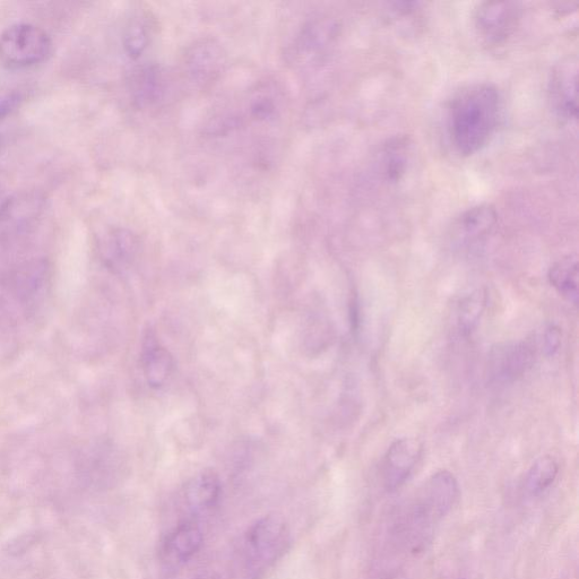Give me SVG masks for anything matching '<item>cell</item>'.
<instances>
[{"label": "cell", "mask_w": 579, "mask_h": 579, "mask_svg": "<svg viewBox=\"0 0 579 579\" xmlns=\"http://www.w3.org/2000/svg\"><path fill=\"white\" fill-rule=\"evenodd\" d=\"M577 72V64L568 60L558 66L550 83L552 106L556 114L569 123L578 118Z\"/></svg>", "instance_id": "9c48e42d"}, {"label": "cell", "mask_w": 579, "mask_h": 579, "mask_svg": "<svg viewBox=\"0 0 579 579\" xmlns=\"http://www.w3.org/2000/svg\"><path fill=\"white\" fill-rule=\"evenodd\" d=\"M578 258L568 255L551 266L549 281L561 296L572 304L578 302Z\"/></svg>", "instance_id": "5bb4252c"}, {"label": "cell", "mask_w": 579, "mask_h": 579, "mask_svg": "<svg viewBox=\"0 0 579 579\" xmlns=\"http://www.w3.org/2000/svg\"><path fill=\"white\" fill-rule=\"evenodd\" d=\"M222 492L221 480L213 470H205L190 479L185 488L187 505L194 511H205L218 503Z\"/></svg>", "instance_id": "8fae6325"}, {"label": "cell", "mask_w": 579, "mask_h": 579, "mask_svg": "<svg viewBox=\"0 0 579 579\" xmlns=\"http://www.w3.org/2000/svg\"><path fill=\"white\" fill-rule=\"evenodd\" d=\"M460 495L457 480L448 471H439L425 483L416 505L413 506L412 521L419 529L434 525L451 511Z\"/></svg>", "instance_id": "277c9868"}, {"label": "cell", "mask_w": 579, "mask_h": 579, "mask_svg": "<svg viewBox=\"0 0 579 579\" xmlns=\"http://www.w3.org/2000/svg\"><path fill=\"white\" fill-rule=\"evenodd\" d=\"M412 159L410 138L397 136L388 140L380 149L378 169L387 183L397 184L409 171Z\"/></svg>", "instance_id": "30bf717a"}, {"label": "cell", "mask_w": 579, "mask_h": 579, "mask_svg": "<svg viewBox=\"0 0 579 579\" xmlns=\"http://www.w3.org/2000/svg\"><path fill=\"white\" fill-rule=\"evenodd\" d=\"M559 473V465L551 456L540 457L532 465L526 477V489L533 496H538L552 486Z\"/></svg>", "instance_id": "d6986e66"}, {"label": "cell", "mask_w": 579, "mask_h": 579, "mask_svg": "<svg viewBox=\"0 0 579 579\" xmlns=\"http://www.w3.org/2000/svg\"><path fill=\"white\" fill-rule=\"evenodd\" d=\"M561 331L557 325H550L544 333V351L552 357L559 351L561 345Z\"/></svg>", "instance_id": "44dd1931"}, {"label": "cell", "mask_w": 579, "mask_h": 579, "mask_svg": "<svg viewBox=\"0 0 579 579\" xmlns=\"http://www.w3.org/2000/svg\"><path fill=\"white\" fill-rule=\"evenodd\" d=\"M137 239L132 232L118 229L109 233L103 245V254L111 266L122 267L131 264L137 253Z\"/></svg>", "instance_id": "9a60e30c"}, {"label": "cell", "mask_w": 579, "mask_h": 579, "mask_svg": "<svg viewBox=\"0 0 579 579\" xmlns=\"http://www.w3.org/2000/svg\"><path fill=\"white\" fill-rule=\"evenodd\" d=\"M188 66L190 72L198 81H209L218 73L222 64V53L213 43H204L193 49L189 55Z\"/></svg>", "instance_id": "2e32d148"}, {"label": "cell", "mask_w": 579, "mask_h": 579, "mask_svg": "<svg viewBox=\"0 0 579 579\" xmlns=\"http://www.w3.org/2000/svg\"><path fill=\"white\" fill-rule=\"evenodd\" d=\"M163 93L162 74L158 67H146L138 73L134 80L133 94L137 103L151 105L158 101Z\"/></svg>", "instance_id": "ac0fdd59"}, {"label": "cell", "mask_w": 579, "mask_h": 579, "mask_svg": "<svg viewBox=\"0 0 579 579\" xmlns=\"http://www.w3.org/2000/svg\"><path fill=\"white\" fill-rule=\"evenodd\" d=\"M383 579H409V577L402 574V573H394V574L387 576Z\"/></svg>", "instance_id": "603a6c76"}, {"label": "cell", "mask_w": 579, "mask_h": 579, "mask_svg": "<svg viewBox=\"0 0 579 579\" xmlns=\"http://www.w3.org/2000/svg\"><path fill=\"white\" fill-rule=\"evenodd\" d=\"M422 444L416 438L397 439L385 456L383 480L387 490L394 491L404 485L420 460Z\"/></svg>", "instance_id": "52a82bcc"}, {"label": "cell", "mask_w": 579, "mask_h": 579, "mask_svg": "<svg viewBox=\"0 0 579 579\" xmlns=\"http://www.w3.org/2000/svg\"><path fill=\"white\" fill-rule=\"evenodd\" d=\"M520 4L481 3L474 13V27L485 45L499 47L511 38L521 21Z\"/></svg>", "instance_id": "5b68a950"}, {"label": "cell", "mask_w": 579, "mask_h": 579, "mask_svg": "<svg viewBox=\"0 0 579 579\" xmlns=\"http://www.w3.org/2000/svg\"><path fill=\"white\" fill-rule=\"evenodd\" d=\"M486 305L487 295L482 289L462 298L456 310L457 328L462 335L468 336L477 328Z\"/></svg>", "instance_id": "e0dca14e"}, {"label": "cell", "mask_w": 579, "mask_h": 579, "mask_svg": "<svg viewBox=\"0 0 579 579\" xmlns=\"http://www.w3.org/2000/svg\"><path fill=\"white\" fill-rule=\"evenodd\" d=\"M148 32H146L144 24L135 22L128 28L125 36V48L127 54L132 58H138L143 54V51L148 47Z\"/></svg>", "instance_id": "ffe728a7"}, {"label": "cell", "mask_w": 579, "mask_h": 579, "mask_svg": "<svg viewBox=\"0 0 579 579\" xmlns=\"http://www.w3.org/2000/svg\"><path fill=\"white\" fill-rule=\"evenodd\" d=\"M290 544V529L279 514L259 518L248 527L244 537V550L249 567L255 570L278 560Z\"/></svg>", "instance_id": "3957f363"}, {"label": "cell", "mask_w": 579, "mask_h": 579, "mask_svg": "<svg viewBox=\"0 0 579 579\" xmlns=\"http://www.w3.org/2000/svg\"><path fill=\"white\" fill-rule=\"evenodd\" d=\"M501 101L496 86L477 83L458 92L448 108V133L461 157L480 152L494 136Z\"/></svg>", "instance_id": "6da1fadb"}, {"label": "cell", "mask_w": 579, "mask_h": 579, "mask_svg": "<svg viewBox=\"0 0 579 579\" xmlns=\"http://www.w3.org/2000/svg\"><path fill=\"white\" fill-rule=\"evenodd\" d=\"M203 543L204 534L200 525L195 522H184L169 535L166 553L176 563H184L201 550Z\"/></svg>", "instance_id": "4fadbf2b"}, {"label": "cell", "mask_w": 579, "mask_h": 579, "mask_svg": "<svg viewBox=\"0 0 579 579\" xmlns=\"http://www.w3.org/2000/svg\"><path fill=\"white\" fill-rule=\"evenodd\" d=\"M0 205H2V204H0Z\"/></svg>", "instance_id": "cb8c5ba5"}, {"label": "cell", "mask_w": 579, "mask_h": 579, "mask_svg": "<svg viewBox=\"0 0 579 579\" xmlns=\"http://www.w3.org/2000/svg\"><path fill=\"white\" fill-rule=\"evenodd\" d=\"M53 54L49 34L30 23L11 25L0 34V64L10 69L30 68Z\"/></svg>", "instance_id": "7a4b0ae2"}, {"label": "cell", "mask_w": 579, "mask_h": 579, "mask_svg": "<svg viewBox=\"0 0 579 579\" xmlns=\"http://www.w3.org/2000/svg\"><path fill=\"white\" fill-rule=\"evenodd\" d=\"M195 579H221L215 572H205L198 575Z\"/></svg>", "instance_id": "7402d4cb"}, {"label": "cell", "mask_w": 579, "mask_h": 579, "mask_svg": "<svg viewBox=\"0 0 579 579\" xmlns=\"http://www.w3.org/2000/svg\"><path fill=\"white\" fill-rule=\"evenodd\" d=\"M534 357L533 348L525 342L498 345L490 354L491 376L500 383H513L531 369Z\"/></svg>", "instance_id": "8992f818"}, {"label": "cell", "mask_w": 579, "mask_h": 579, "mask_svg": "<svg viewBox=\"0 0 579 579\" xmlns=\"http://www.w3.org/2000/svg\"><path fill=\"white\" fill-rule=\"evenodd\" d=\"M497 221L498 214L494 206L489 204L473 206L456 219L453 238L460 246L477 245L490 235Z\"/></svg>", "instance_id": "ba28073f"}, {"label": "cell", "mask_w": 579, "mask_h": 579, "mask_svg": "<svg viewBox=\"0 0 579 579\" xmlns=\"http://www.w3.org/2000/svg\"><path fill=\"white\" fill-rule=\"evenodd\" d=\"M143 368L146 382L153 388H160L167 383V380L174 370V359L166 348L149 334L144 342Z\"/></svg>", "instance_id": "7c38bea8"}]
</instances>
